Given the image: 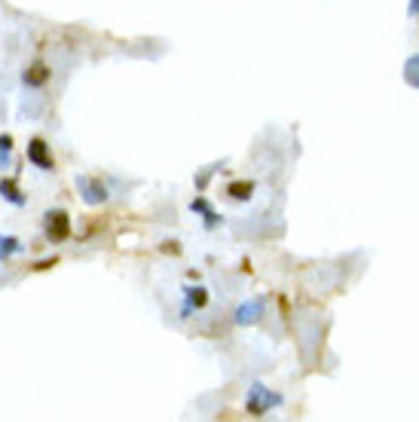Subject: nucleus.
Masks as SVG:
<instances>
[{"instance_id":"f257e3e1","label":"nucleus","mask_w":419,"mask_h":422,"mask_svg":"<svg viewBox=\"0 0 419 422\" xmlns=\"http://www.w3.org/2000/svg\"><path fill=\"white\" fill-rule=\"evenodd\" d=\"M285 404V398H281L279 392H270L263 383H251V388H248L245 395V410L251 413V416H267L270 410H276Z\"/></svg>"},{"instance_id":"f03ea898","label":"nucleus","mask_w":419,"mask_h":422,"mask_svg":"<svg viewBox=\"0 0 419 422\" xmlns=\"http://www.w3.org/2000/svg\"><path fill=\"white\" fill-rule=\"evenodd\" d=\"M43 233L52 245H61V242L71 239V214L64 208H50L43 214Z\"/></svg>"},{"instance_id":"7ed1b4c3","label":"nucleus","mask_w":419,"mask_h":422,"mask_svg":"<svg viewBox=\"0 0 419 422\" xmlns=\"http://www.w3.org/2000/svg\"><path fill=\"white\" fill-rule=\"evenodd\" d=\"M74 184H77V190H80V199H83L89 208L104 205V202L110 199L108 187H104V184L98 181V177H92V175H77V177H74Z\"/></svg>"},{"instance_id":"20e7f679","label":"nucleus","mask_w":419,"mask_h":422,"mask_svg":"<svg viewBox=\"0 0 419 422\" xmlns=\"http://www.w3.org/2000/svg\"><path fill=\"white\" fill-rule=\"evenodd\" d=\"M25 157H28L31 166L40 168V172H52V168H55L52 150H50V144H46L43 138H31V141H28V150H25Z\"/></svg>"},{"instance_id":"39448f33","label":"nucleus","mask_w":419,"mask_h":422,"mask_svg":"<svg viewBox=\"0 0 419 422\" xmlns=\"http://www.w3.org/2000/svg\"><path fill=\"white\" fill-rule=\"evenodd\" d=\"M263 310H267V300L263 297H254V300H245V303L236 306V324L239 328H251L263 319Z\"/></svg>"},{"instance_id":"423d86ee","label":"nucleus","mask_w":419,"mask_h":422,"mask_svg":"<svg viewBox=\"0 0 419 422\" xmlns=\"http://www.w3.org/2000/svg\"><path fill=\"white\" fill-rule=\"evenodd\" d=\"M50 77H52L50 64H46V61H31L28 68L22 71V86H28V89H43L46 83H50Z\"/></svg>"},{"instance_id":"0eeeda50","label":"nucleus","mask_w":419,"mask_h":422,"mask_svg":"<svg viewBox=\"0 0 419 422\" xmlns=\"http://www.w3.org/2000/svg\"><path fill=\"white\" fill-rule=\"evenodd\" d=\"M0 199H6L15 208H25L28 205V196L22 193L19 177H0Z\"/></svg>"},{"instance_id":"6e6552de","label":"nucleus","mask_w":419,"mask_h":422,"mask_svg":"<svg viewBox=\"0 0 419 422\" xmlns=\"http://www.w3.org/2000/svg\"><path fill=\"white\" fill-rule=\"evenodd\" d=\"M205 306H208V288L203 285L184 288V315H190L193 310H205Z\"/></svg>"},{"instance_id":"1a4fd4ad","label":"nucleus","mask_w":419,"mask_h":422,"mask_svg":"<svg viewBox=\"0 0 419 422\" xmlns=\"http://www.w3.org/2000/svg\"><path fill=\"white\" fill-rule=\"evenodd\" d=\"M190 211H193V214H199V217H203L205 230H214V226L221 224V217H217V211L208 208L205 196H196V199H193V202H190Z\"/></svg>"},{"instance_id":"9d476101","label":"nucleus","mask_w":419,"mask_h":422,"mask_svg":"<svg viewBox=\"0 0 419 422\" xmlns=\"http://www.w3.org/2000/svg\"><path fill=\"white\" fill-rule=\"evenodd\" d=\"M254 190H257L254 181H233V184L227 187V196H230L233 202H248V199L254 196Z\"/></svg>"},{"instance_id":"9b49d317","label":"nucleus","mask_w":419,"mask_h":422,"mask_svg":"<svg viewBox=\"0 0 419 422\" xmlns=\"http://www.w3.org/2000/svg\"><path fill=\"white\" fill-rule=\"evenodd\" d=\"M404 83L410 89H419V52L410 55V59L404 61Z\"/></svg>"},{"instance_id":"f8f14e48","label":"nucleus","mask_w":419,"mask_h":422,"mask_svg":"<svg viewBox=\"0 0 419 422\" xmlns=\"http://www.w3.org/2000/svg\"><path fill=\"white\" fill-rule=\"evenodd\" d=\"M13 135H0V168H10L13 166Z\"/></svg>"},{"instance_id":"ddd939ff","label":"nucleus","mask_w":419,"mask_h":422,"mask_svg":"<svg viewBox=\"0 0 419 422\" xmlns=\"http://www.w3.org/2000/svg\"><path fill=\"white\" fill-rule=\"evenodd\" d=\"M22 251V242L15 236H0V261H10L13 254Z\"/></svg>"},{"instance_id":"4468645a","label":"nucleus","mask_w":419,"mask_h":422,"mask_svg":"<svg viewBox=\"0 0 419 422\" xmlns=\"http://www.w3.org/2000/svg\"><path fill=\"white\" fill-rule=\"evenodd\" d=\"M217 168H221V166H212V168H205V172L196 177V190H205V187H208V177H212V175L217 172Z\"/></svg>"},{"instance_id":"2eb2a0df","label":"nucleus","mask_w":419,"mask_h":422,"mask_svg":"<svg viewBox=\"0 0 419 422\" xmlns=\"http://www.w3.org/2000/svg\"><path fill=\"white\" fill-rule=\"evenodd\" d=\"M407 15L413 19V15H419V0H410V6H407Z\"/></svg>"}]
</instances>
